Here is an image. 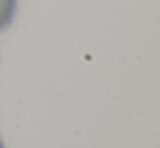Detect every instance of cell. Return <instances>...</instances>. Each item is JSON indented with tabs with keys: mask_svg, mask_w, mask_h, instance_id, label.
I'll return each instance as SVG.
<instances>
[{
	"mask_svg": "<svg viewBox=\"0 0 160 148\" xmlns=\"http://www.w3.org/2000/svg\"><path fill=\"white\" fill-rule=\"evenodd\" d=\"M18 0H0V29L7 28L14 21Z\"/></svg>",
	"mask_w": 160,
	"mask_h": 148,
	"instance_id": "obj_1",
	"label": "cell"
},
{
	"mask_svg": "<svg viewBox=\"0 0 160 148\" xmlns=\"http://www.w3.org/2000/svg\"><path fill=\"white\" fill-rule=\"evenodd\" d=\"M0 148H4V143H2V141H0Z\"/></svg>",
	"mask_w": 160,
	"mask_h": 148,
	"instance_id": "obj_2",
	"label": "cell"
}]
</instances>
